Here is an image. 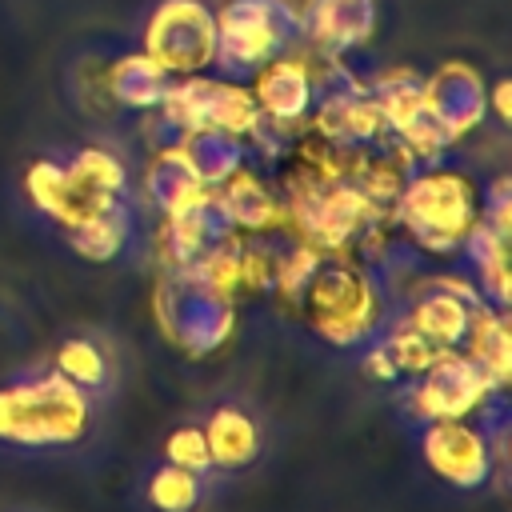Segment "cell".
Wrapping results in <instances>:
<instances>
[{"mask_svg":"<svg viewBox=\"0 0 512 512\" xmlns=\"http://www.w3.org/2000/svg\"><path fill=\"white\" fill-rule=\"evenodd\" d=\"M476 216H480V188L464 172L440 164L416 168L392 204V224L424 256H456Z\"/></svg>","mask_w":512,"mask_h":512,"instance_id":"cell-1","label":"cell"},{"mask_svg":"<svg viewBox=\"0 0 512 512\" xmlns=\"http://www.w3.org/2000/svg\"><path fill=\"white\" fill-rule=\"evenodd\" d=\"M252 100L260 108V116L284 120V124H304L312 112V56H304L300 48L272 56L268 64H260L252 76Z\"/></svg>","mask_w":512,"mask_h":512,"instance_id":"cell-14","label":"cell"},{"mask_svg":"<svg viewBox=\"0 0 512 512\" xmlns=\"http://www.w3.org/2000/svg\"><path fill=\"white\" fill-rule=\"evenodd\" d=\"M56 372H60L64 380H72L76 388L96 392L100 384H108V356L100 352L96 340L76 336V340H64V344H60V352H56Z\"/></svg>","mask_w":512,"mask_h":512,"instance_id":"cell-23","label":"cell"},{"mask_svg":"<svg viewBox=\"0 0 512 512\" xmlns=\"http://www.w3.org/2000/svg\"><path fill=\"white\" fill-rule=\"evenodd\" d=\"M464 352L488 376L492 388H504L508 368H512V336H508V320L500 308H488V304L476 308L472 328L464 336Z\"/></svg>","mask_w":512,"mask_h":512,"instance_id":"cell-19","label":"cell"},{"mask_svg":"<svg viewBox=\"0 0 512 512\" xmlns=\"http://www.w3.org/2000/svg\"><path fill=\"white\" fill-rule=\"evenodd\" d=\"M416 380H420V384H416V392H412V408H416L428 424H432V420H464V416H472V412L488 400V392H492L488 376L472 364V356H468V352H456V348L440 352Z\"/></svg>","mask_w":512,"mask_h":512,"instance_id":"cell-11","label":"cell"},{"mask_svg":"<svg viewBox=\"0 0 512 512\" xmlns=\"http://www.w3.org/2000/svg\"><path fill=\"white\" fill-rule=\"evenodd\" d=\"M144 140H148L152 152H168V148H180L188 140V128L164 104H156V108L144 112Z\"/></svg>","mask_w":512,"mask_h":512,"instance_id":"cell-28","label":"cell"},{"mask_svg":"<svg viewBox=\"0 0 512 512\" xmlns=\"http://www.w3.org/2000/svg\"><path fill=\"white\" fill-rule=\"evenodd\" d=\"M144 52L172 76L208 72L216 56V16L204 0H160L144 24Z\"/></svg>","mask_w":512,"mask_h":512,"instance_id":"cell-6","label":"cell"},{"mask_svg":"<svg viewBox=\"0 0 512 512\" xmlns=\"http://www.w3.org/2000/svg\"><path fill=\"white\" fill-rule=\"evenodd\" d=\"M64 232H68V244L84 260H96V264L116 260L124 252V244H128V196L108 204L104 212H92V216L68 224Z\"/></svg>","mask_w":512,"mask_h":512,"instance_id":"cell-20","label":"cell"},{"mask_svg":"<svg viewBox=\"0 0 512 512\" xmlns=\"http://www.w3.org/2000/svg\"><path fill=\"white\" fill-rule=\"evenodd\" d=\"M304 320L332 344H364L380 328V296L352 252H324L296 296Z\"/></svg>","mask_w":512,"mask_h":512,"instance_id":"cell-2","label":"cell"},{"mask_svg":"<svg viewBox=\"0 0 512 512\" xmlns=\"http://www.w3.org/2000/svg\"><path fill=\"white\" fill-rule=\"evenodd\" d=\"M168 464H180V468H188V472H196V476H204L208 468H212V452H208V440H204V428H192V424H184V428H176L172 436H168Z\"/></svg>","mask_w":512,"mask_h":512,"instance_id":"cell-26","label":"cell"},{"mask_svg":"<svg viewBox=\"0 0 512 512\" xmlns=\"http://www.w3.org/2000/svg\"><path fill=\"white\" fill-rule=\"evenodd\" d=\"M180 152L188 156V164L204 188H220L228 176L248 168L244 136L228 132V128H192L188 140L180 144Z\"/></svg>","mask_w":512,"mask_h":512,"instance_id":"cell-17","label":"cell"},{"mask_svg":"<svg viewBox=\"0 0 512 512\" xmlns=\"http://www.w3.org/2000/svg\"><path fill=\"white\" fill-rule=\"evenodd\" d=\"M88 392L60 372L0 388V440L20 448L72 444L88 428Z\"/></svg>","mask_w":512,"mask_h":512,"instance_id":"cell-3","label":"cell"},{"mask_svg":"<svg viewBox=\"0 0 512 512\" xmlns=\"http://www.w3.org/2000/svg\"><path fill=\"white\" fill-rule=\"evenodd\" d=\"M168 84H172V72H164L144 48H140V52H128V56H120V60H112L108 72H104L108 96H112L120 108H128V112H148V108H156V104L168 96Z\"/></svg>","mask_w":512,"mask_h":512,"instance_id":"cell-16","label":"cell"},{"mask_svg":"<svg viewBox=\"0 0 512 512\" xmlns=\"http://www.w3.org/2000/svg\"><path fill=\"white\" fill-rule=\"evenodd\" d=\"M200 188H204V184L196 180V172H192V164H188V156H184L180 148L152 152V160H148V168H144V176H140V192H144L148 208H152L160 220L172 216V212H180Z\"/></svg>","mask_w":512,"mask_h":512,"instance_id":"cell-18","label":"cell"},{"mask_svg":"<svg viewBox=\"0 0 512 512\" xmlns=\"http://www.w3.org/2000/svg\"><path fill=\"white\" fill-rule=\"evenodd\" d=\"M148 500L160 512H192L200 500V476L180 464H164L148 480Z\"/></svg>","mask_w":512,"mask_h":512,"instance_id":"cell-24","label":"cell"},{"mask_svg":"<svg viewBox=\"0 0 512 512\" xmlns=\"http://www.w3.org/2000/svg\"><path fill=\"white\" fill-rule=\"evenodd\" d=\"M24 188L32 196V204L44 212V216H56L60 208V188H64V164L56 160H36L24 176Z\"/></svg>","mask_w":512,"mask_h":512,"instance_id":"cell-27","label":"cell"},{"mask_svg":"<svg viewBox=\"0 0 512 512\" xmlns=\"http://www.w3.org/2000/svg\"><path fill=\"white\" fill-rule=\"evenodd\" d=\"M188 132L192 128H228V132H248L252 120L260 116L252 88L244 80H228V76H208V72H192V76H172L168 96L160 100Z\"/></svg>","mask_w":512,"mask_h":512,"instance_id":"cell-7","label":"cell"},{"mask_svg":"<svg viewBox=\"0 0 512 512\" xmlns=\"http://www.w3.org/2000/svg\"><path fill=\"white\" fill-rule=\"evenodd\" d=\"M296 24L304 56H352L372 44L380 8L376 0H296Z\"/></svg>","mask_w":512,"mask_h":512,"instance_id":"cell-9","label":"cell"},{"mask_svg":"<svg viewBox=\"0 0 512 512\" xmlns=\"http://www.w3.org/2000/svg\"><path fill=\"white\" fill-rule=\"evenodd\" d=\"M364 84H368V100L376 104V112L388 128L400 124L416 104H424V76L412 64H388V68L364 76Z\"/></svg>","mask_w":512,"mask_h":512,"instance_id":"cell-22","label":"cell"},{"mask_svg":"<svg viewBox=\"0 0 512 512\" xmlns=\"http://www.w3.org/2000/svg\"><path fill=\"white\" fill-rule=\"evenodd\" d=\"M220 200L232 216V228L252 236V232H268V228H280L284 224V200H280V188L272 180H264L260 172L252 168H240L236 176H228L220 188Z\"/></svg>","mask_w":512,"mask_h":512,"instance_id":"cell-15","label":"cell"},{"mask_svg":"<svg viewBox=\"0 0 512 512\" xmlns=\"http://www.w3.org/2000/svg\"><path fill=\"white\" fill-rule=\"evenodd\" d=\"M228 236H236V228H232V216H228L220 192L216 188H200L180 212H172V216L160 220L156 252H160L164 272H184L208 248H216Z\"/></svg>","mask_w":512,"mask_h":512,"instance_id":"cell-10","label":"cell"},{"mask_svg":"<svg viewBox=\"0 0 512 512\" xmlns=\"http://www.w3.org/2000/svg\"><path fill=\"white\" fill-rule=\"evenodd\" d=\"M424 460L440 480L456 488H476L492 472V444L480 428L464 420H432L424 432Z\"/></svg>","mask_w":512,"mask_h":512,"instance_id":"cell-13","label":"cell"},{"mask_svg":"<svg viewBox=\"0 0 512 512\" xmlns=\"http://www.w3.org/2000/svg\"><path fill=\"white\" fill-rule=\"evenodd\" d=\"M212 16H216L212 68H220V76L228 80H248L272 56L300 48L296 0H220Z\"/></svg>","mask_w":512,"mask_h":512,"instance_id":"cell-4","label":"cell"},{"mask_svg":"<svg viewBox=\"0 0 512 512\" xmlns=\"http://www.w3.org/2000/svg\"><path fill=\"white\" fill-rule=\"evenodd\" d=\"M480 304H484V296L472 280H464V276H428V280H416V288L408 296L404 324L416 328L436 348H464V336H468L472 316H476Z\"/></svg>","mask_w":512,"mask_h":512,"instance_id":"cell-8","label":"cell"},{"mask_svg":"<svg viewBox=\"0 0 512 512\" xmlns=\"http://www.w3.org/2000/svg\"><path fill=\"white\" fill-rule=\"evenodd\" d=\"M204 440L212 452V468H244L260 452V432L240 408L212 412V420L204 424Z\"/></svg>","mask_w":512,"mask_h":512,"instance_id":"cell-21","label":"cell"},{"mask_svg":"<svg viewBox=\"0 0 512 512\" xmlns=\"http://www.w3.org/2000/svg\"><path fill=\"white\" fill-rule=\"evenodd\" d=\"M68 168L80 172L84 180H92V184L104 188V192H124V188H128V168H124V160L112 156L108 148H80Z\"/></svg>","mask_w":512,"mask_h":512,"instance_id":"cell-25","label":"cell"},{"mask_svg":"<svg viewBox=\"0 0 512 512\" xmlns=\"http://www.w3.org/2000/svg\"><path fill=\"white\" fill-rule=\"evenodd\" d=\"M424 104L452 132V140H468L488 120V80L468 60H448L432 76H424Z\"/></svg>","mask_w":512,"mask_h":512,"instance_id":"cell-12","label":"cell"},{"mask_svg":"<svg viewBox=\"0 0 512 512\" xmlns=\"http://www.w3.org/2000/svg\"><path fill=\"white\" fill-rule=\"evenodd\" d=\"M480 220L496 224V228H512V180L508 176H496L484 192H480Z\"/></svg>","mask_w":512,"mask_h":512,"instance_id":"cell-29","label":"cell"},{"mask_svg":"<svg viewBox=\"0 0 512 512\" xmlns=\"http://www.w3.org/2000/svg\"><path fill=\"white\" fill-rule=\"evenodd\" d=\"M156 316L164 332L192 356L220 352L232 336L236 308L228 292L200 284L188 272H164L156 284Z\"/></svg>","mask_w":512,"mask_h":512,"instance_id":"cell-5","label":"cell"},{"mask_svg":"<svg viewBox=\"0 0 512 512\" xmlns=\"http://www.w3.org/2000/svg\"><path fill=\"white\" fill-rule=\"evenodd\" d=\"M492 108H496V120H500V124L512 120V84H508V80H500V84L488 88V112H492Z\"/></svg>","mask_w":512,"mask_h":512,"instance_id":"cell-30","label":"cell"}]
</instances>
